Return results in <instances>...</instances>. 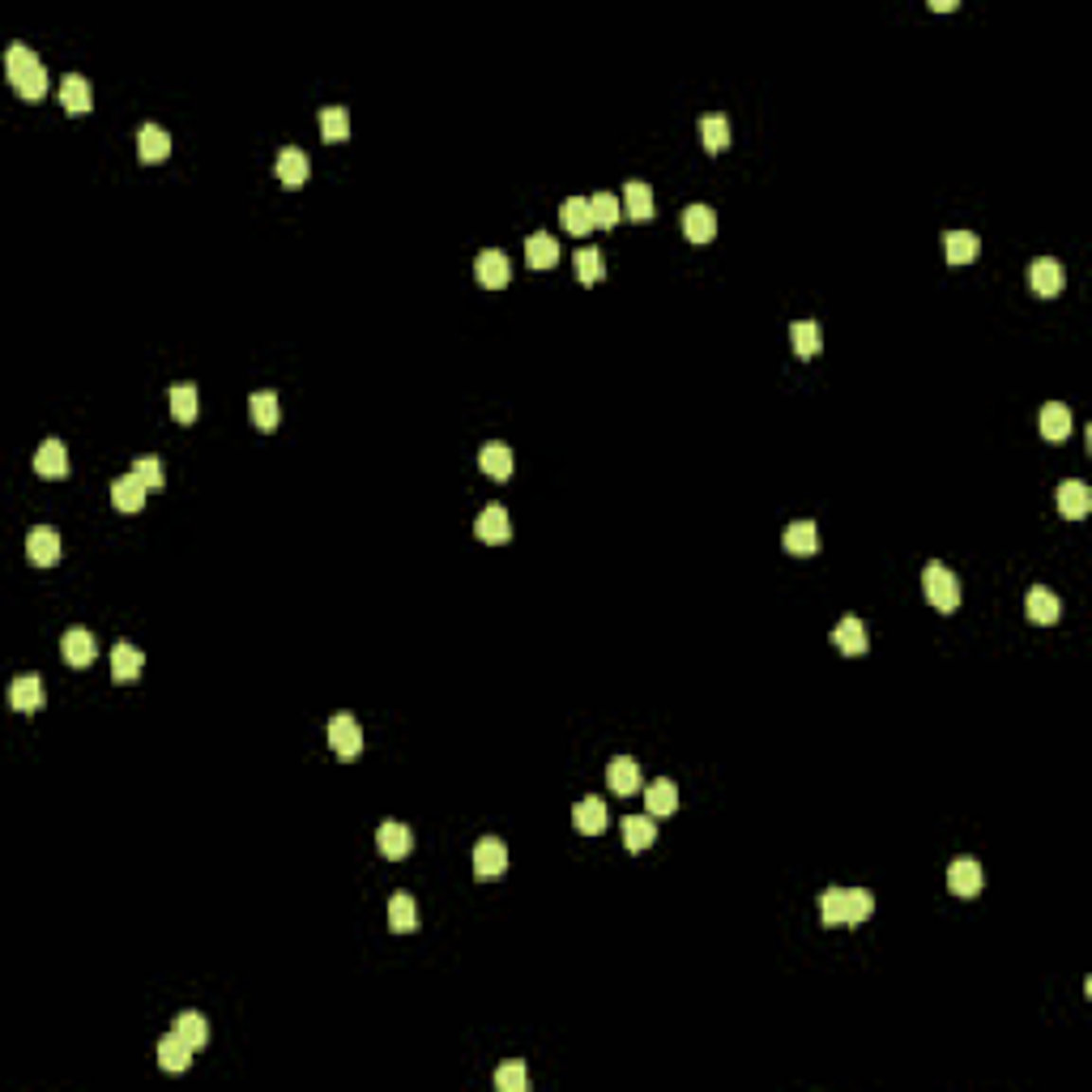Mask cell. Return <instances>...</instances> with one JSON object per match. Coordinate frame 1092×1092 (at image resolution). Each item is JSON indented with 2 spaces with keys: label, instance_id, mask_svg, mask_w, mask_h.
<instances>
[{
  "label": "cell",
  "instance_id": "obj_43",
  "mask_svg": "<svg viewBox=\"0 0 1092 1092\" xmlns=\"http://www.w3.org/2000/svg\"><path fill=\"white\" fill-rule=\"evenodd\" d=\"M320 133H325V141H346L350 137V116H346V107H325L320 112Z\"/></svg>",
  "mask_w": 1092,
  "mask_h": 1092
},
{
  "label": "cell",
  "instance_id": "obj_35",
  "mask_svg": "<svg viewBox=\"0 0 1092 1092\" xmlns=\"http://www.w3.org/2000/svg\"><path fill=\"white\" fill-rule=\"evenodd\" d=\"M248 410H252V422H257L260 431H274L277 422H282V405H277V393H252V402H248Z\"/></svg>",
  "mask_w": 1092,
  "mask_h": 1092
},
{
  "label": "cell",
  "instance_id": "obj_26",
  "mask_svg": "<svg viewBox=\"0 0 1092 1092\" xmlns=\"http://www.w3.org/2000/svg\"><path fill=\"white\" fill-rule=\"evenodd\" d=\"M572 828L585 836H598L606 828V802L602 798H581L577 807H572Z\"/></svg>",
  "mask_w": 1092,
  "mask_h": 1092
},
{
  "label": "cell",
  "instance_id": "obj_7",
  "mask_svg": "<svg viewBox=\"0 0 1092 1092\" xmlns=\"http://www.w3.org/2000/svg\"><path fill=\"white\" fill-rule=\"evenodd\" d=\"M474 533H478L482 542H491V546H499V542L512 538V521H508V508L504 504H487L478 512V521H474Z\"/></svg>",
  "mask_w": 1092,
  "mask_h": 1092
},
{
  "label": "cell",
  "instance_id": "obj_24",
  "mask_svg": "<svg viewBox=\"0 0 1092 1092\" xmlns=\"http://www.w3.org/2000/svg\"><path fill=\"white\" fill-rule=\"evenodd\" d=\"M61 107L69 116H86L90 107H95V95H90V81L78 78V73H69V78L61 81Z\"/></svg>",
  "mask_w": 1092,
  "mask_h": 1092
},
{
  "label": "cell",
  "instance_id": "obj_12",
  "mask_svg": "<svg viewBox=\"0 0 1092 1092\" xmlns=\"http://www.w3.org/2000/svg\"><path fill=\"white\" fill-rule=\"evenodd\" d=\"M376 845H380V853H385L388 862H402L405 853L414 850V832L405 824H397V819H388V824H380Z\"/></svg>",
  "mask_w": 1092,
  "mask_h": 1092
},
{
  "label": "cell",
  "instance_id": "obj_13",
  "mask_svg": "<svg viewBox=\"0 0 1092 1092\" xmlns=\"http://www.w3.org/2000/svg\"><path fill=\"white\" fill-rule=\"evenodd\" d=\"M832 645L841 649L845 657H862V653H867V645H870V640H867V623H862L858 615H845V619L836 623V632H832Z\"/></svg>",
  "mask_w": 1092,
  "mask_h": 1092
},
{
  "label": "cell",
  "instance_id": "obj_3",
  "mask_svg": "<svg viewBox=\"0 0 1092 1092\" xmlns=\"http://www.w3.org/2000/svg\"><path fill=\"white\" fill-rule=\"evenodd\" d=\"M329 747H333L337 760H354L363 751V730L350 713H337L333 722H329Z\"/></svg>",
  "mask_w": 1092,
  "mask_h": 1092
},
{
  "label": "cell",
  "instance_id": "obj_16",
  "mask_svg": "<svg viewBox=\"0 0 1092 1092\" xmlns=\"http://www.w3.org/2000/svg\"><path fill=\"white\" fill-rule=\"evenodd\" d=\"M95 653H98V649H95V636H90L86 628H69V632L61 636V657H64L69 666H78V671L95 662Z\"/></svg>",
  "mask_w": 1092,
  "mask_h": 1092
},
{
  "label": "cell",
  "instance_id": "obj_33",
  "mask_svg": "<svg viewBox=\"0 0 1092 1092\" xmlns=\"http://www.w3.org/2000/svg\"><path fill=\"white\" fill-rule=\"evenodd\" d=\"M137 154L146 158V163H163V158L171 154V137H167L158 124H141V133H137Z\"/></svg>",
  "mask_w": 1092,
  "mask_h": 1092
},
{
  "label": "cell",
  "instance_id": "obj_45",
  "mask_svg": "<svg viewBox=\"0 0 1092 1092\" xmlns=\"http://www.w3.org/2000/svg\"><path fill=\"white\" fill-rule=\"evenodd\" d=\"M577 277H581V286H598V282H602V252H598V248H581V252H577Z\"/></svg>",
  "mask_w": 1092,
  "mask_h": 1092
},
{
  "label": "cell",
  "instance_id": "obj_1",
  "mask_svg": "<svg viewBox=\"0 0 1092 1092\" xmlns=\"http://www.w3.org/2000/svg\"><path fill=\"white\" fill-rule=\"evenodd\" d=\"M5 73H9V86L18 90L27 103H39L47 95V69L27 44H13L5 52Z\"/></svg>",
  "mask_w": 1092,
  "mask_h": 1092
},
{
  "label": "cell",
  "instance_id": "obj_34",
  "mask_svg": "<svg viewBox=\"0 0 1092 1092\" xmlns=\"http://www.w3.org/2000/svg\"><path fill=\"white\" fill-rule=\"evenodd\" d=\"M943 252H947L952 265H969V260H977L981 243H977V235H973V231H947L943 235Z\"/></svg>",
  "mask_w": 1092,
  "mask_h": 1092
},
{
  "label": "cell",
  "instance_id": "obj_9",
  "mask_svg": "<svg viewBox=\"0 0 1092 1092\" xmlns=\"http://www.w3.org/2000/svg\"><path fill=\"white\" fill-rule=\"evenodd\" d=\"M146 495H150V487H146V482H141L133 470L124 474V478L112 482V504H116V512H129V516L141 512V508H146Z\"/></svg>",
  "mask_w": 1092,
  "mask_h": 1092
},
{
  "label": "cell",
  "instance_id": "obj_29",
  "mask_svg": "<svg viewBox=\"0 0 1092 1092\" xmlns=\"http://www.w3.org/2000/svg\"><path fill=\"white\" fill-rule=\"evenodd\" d=\"M1041 436H1046L1049 444H1063V439L1071 436V410H1066L1063 402L1041 405Z\"/></svg>",
  "mask_w": 1092,
  "mask_h": 1092
},
{
  "label": "cell",
  "instance_id": "obj_47",
  "mask_svg": "<svg viewBox=\"0 0 1092 1092\" xmlns=\"http://www.w3.org/2000/svg\"><path fill=\"white\" fill-rule=\"evenodd\" d=\"M133 474H137V478L146 482L150 491H163V487H167V478H163V461H158V456H137V461H133Z\"/></svg>",
  "mask_w": 1092,
  "mask_h": 1092
},
{
  "label": "cell",
  "instance_id": "obj_40",
  "mask_svg": "<svg viewBox=\"0 0 1092 1092\" xmlns=\"http://www.w3.org/2000/svg\"><path fill=\"white\" fill-rule=\"evenodd\" d=\"M589 209H594V226H602V231H615V223L623 218V201H615L611 192L589 197Z\"/></svg>",
  "mask_w": 1092,
  "mask_h": 1092
},
{
  "label": "cell",
  "instance_id": "obj_11",
  "mask_svg": "<svg viewBox=\"0 0 1092 1092\" xmlns=\"http://www.w3.org/2000/svg\"><path fill=\"white\" fill-rule=\"evenodd\" d=\"M1054 504L1066 521H1083V516L1092 512V491L1083 487V482H1063V487L1054 491Z\"/></svg>",
  "mask_w": 1092,
  "mask_h": 1092
},
{
  "label": "cell",
  "instance_id": "obj_18",
  "mask_svg": "<svg viewBox=\"0 0 1092 1092\" xmlns=\"http://www.w3.org/2000/svg\"><path fill=\"white\" fill-rule=\"evenodd\" d=\"M277 180L286 184V188H303L308 184V175H312V163H308V154L303 150H295V146H286L282 154H277Z\"/></svg>",
  "mask_w": 1092,
  "mask_h": 1092
},
{
  "label": "cell",
  "instance_id": "obj_30",
  "mask_svg": "<svg viewBox=\"0 0 1092 1092\" xmlns=\"http://www.w3.org/2000/svg\"><path fill=\"white\" fill-rule=\"evenodd\" d=\"M653 841H657L653 815H628V819H623V845H628L632 853H645Z\"/></svg>",
  "mask_w": 1092,
  "mask_h": 1092
},
{
  "label": "cell",
  "instance_id": "obj_14",
  "mask_svg": "<svg viewBox=\"0 0 1092 1092\" xmlns=\"http://www.w3.org/2000/svg\"><path fill=\"white\" fill-rule=\"evenodd\" d=\"M1029 282H1032V291L1037 295H1058L1066 286V269L1058 265L1054 257H1041V260H1032V269H1029Z\"/></svg>",
  "mask_w": 1092,
  "mask_h": 1092
},
{
  "label": "cell",
  "instance_id": "obj_31",
  "mask_svg": "<svg viewBox=\"0 0 1092 1092\" xmlns=\"http://www.w3.org/2000/svg\"><path fill=\"white\" fill-rule=\"evenodd\" d=\"M653 188L649 184H640V180H632L628 188H623V214L628 218H636V223H649L653 218Z\"/></svg>",
  "mask_w": 1092,
  "mask_h": 1092
},
{
  "label": "cell",
  "instance_id": "obj_22",
  "mask_svg": "<svg viewBox=\"0 0 1092 1092\" xmlns=\"http://www.w3.org/2000/svg\"><path fill=\"white\" fill-rule=\"evenodd\" d=\"M645 807H649V815H653V819L674 815V811H679V785L666 781V777H657V781L645 790Z\"/></svg>",
  "mask_w": 1092,
  "mask_h": 1092
},
{
  "label": "cell",
  "instance_id": "obj_17",
  "mask_svg": "<svg viewBox=\"0 0 1092 1092\" xmlns=\"http://www.w3.org/2000/svg\"><path fill=\"white\" fill-rule=\"evenodd\" d=\"M947 887H952V896H977L981 892V867L973 858H956L952 867H947Z\"/></svg>",
  "mask_w": 1092,
  "mask_h": 1092
},
{
  "label": "cell",
  "instance_id": "obj_37",
  "mask_svg": "<svg viewBox=\"0 0 1092 1092\" xmlns=\"http://www.w3.org/2000/svg\"><path fill=\"white\" fill-rule=\"evenodd\" d=\"M388 926H393L397 935H410V930H419V904H414L405 892L388 901Z\"/></svg>",
  "mask_w": 1092,
  "mask_h": 1092
},
{
  "label": "cell",
  "instance_id": "obj_2",
  "mask_svg": "<svg viewBox=\"0 0 1092 1092\" xmlns=\"http://www.w3.org/2000/svg\"><path fill=\"white\" fill-rule=\"evenodd\" d=\"M922 594H926V602L935 606V611L952 615L956 606H960V581H956V572L943 568V564H926V572H922Z\"/></svg>",
  "mask_w": 1092,
  "mask_h": 1092
},
{
  "label": "cell",
  "instance_id": "obj_6",
  "mask_svg": "<svg viewBox=\"0 0 1092 1092\" xmlns=\"http://www.w3.org/2000/svg\"><path fill=\"white\" fill-rule=\"evenodd\" d=\"M27 560L39 564V568H52V564L61 560V533L47 529V525H35V529L27 533Z\"/></svg>",
  "mask_w": 1092,
  "mask_h": 1092
},
{
  "label": "cell",
  "instance_id": "obj_36",
  "mask_svg": "<svg viewBox=\"0 0 1092 1092\" xmlns=\"http://www.w3.org/2000/svg\"><path fill=\"white\" fill-rule=\"evenodd\" d=\"M790 342H794V354H798V359H815L819 346H824V333H819L815 320H798V325L790 329Z\"/></svg>",
  "mask_w": 1092,
  "mask_h": 1092
},
{
  "label": "cell",
  "instance_id": "obj_19",
  "mask_svg": "<svg viewBox=\"0 0 1092 1092\" xmlns=\"http://www.w3.org/2000/svg\"><path fill=\"white\" fill-rule=\"evenodd\" d=\"M35 474L39 478H64L69 474V453H64L61 439H44L35 448Z\"/></svg>",
  "mask_w": 1092,
  "mask_h": 1092
},
{
  "label": "cell",
  "instance_id": "obj_38",
  "mask_svg": "<svg viewBox=\"0 0 1092 1092\" xmlns=\"http://www.w3.org/2000/svg\"><path fill=\"white\" fill-rule=\"evenodd\" d=\"M700 141H705L708 154H722V150L730 146V120H725V116H717V112L705 116V120H700Z\"/></svg>",
  "mask_w": 1092,
  "mask_h": 1092
},
{
  "label": "cell",
  "instance_id": "obj_10",
  "mask_svg": "<svg viewBox=\"0 0 1092 1092\" xmlns=\"http://www.w3.org/2000/svg\"><path fill=\"white\" fill-rule=\"evenodd\" d=\"M141 671H146V653H141L133 640H120L112 649V679L116 683H137Z\"/></svg>",
  "mask_w": 1092,
  "mask_h": 1092
},
{
  "label": "cell",
  "instance_id": "obj_28",
  "mask_svg": "<svg viewBox=\"0 0 1092 1092\" xmlns=\"http://www.w3.org/2000/svg\"><path fill=\"white\" fill-rule=\"evenodd\" d=\"M525 260H529L533 269H551L555 260H560V240L546 231H533L529 240H525Z\"/></svg>",
  "mask_w": 1092,
  "mask_h": 1092
},
{
  "label": "cell",
  "instance_id": "obj_23",
  "mask_svg": "<svg viewBox=\"0 0 1092 1092\" xmlns=\"http://www.w3.org/2000/svg\"><path fill=\"white\" fill-rule=\"evenodd\" d=\"M683 235L691 243H708L717 235V214L708 206H688L683 209Z\"/></svg>",
  "mask_w": 1092,
  "mask_h": 1092
},
{
  "label": "cell",
  "instance_id": "obj_8",
  "mask_svg": "<svg viewBox=\"0 0 1092 1092\" xmlns=\"http://www.w3.org/2000/svg\"><path fill=\"white\" fill-rule=\"evenodd\" d=\"M9 705L18 713H39L47 705V691H44V679L39 674H22V679L9 683Z\"/></svg>",
  "mask_w": 1092,
  "mask_h": 1092
},
{
  "label": "cell",
  "instance_id": "obj_44",
  "mask_svg": "<svg viewBox=\"0 0 1092 1092\" xmlns=\"http://www.w3.org/2000/svg\"><path fill=\"white\" fill-rule=\"evenodd\" d=\"M819 922L824 926H845V887H832V892L819 896Z\"/></svg>",
  "mask_w": 1092,
  "mask_h": 1092
},
{
  "label": "cell",
  "instance_id": "obj_32",
  "mask_svg": "<svg viewBox=\"0 0 1092 1092\" xmlns=\"http://www.w3.org/2000/svg\"><path fill=\"white\" fill-rule=\"evenodd\" d=\"M478 465H482V474H487V478L508 482V478H512V448H508V444H487V448L478 453Z\"/></svg>",
  "mask_w": 1092,
  "mask_h": 1092
},
{
  "label": "cell",
  "instance_id": "obj_20",
  "mask_svg": "<svg viewBox=\"0 0 1092 1092\" xmlns=\"http://www.w3.org/2000/svg\"><path fill=\"white\" fill-rule=\"evenodd\" d=\"M1024 611H1029V619L1041 623V628H1049V623L1063 619V602H1058V594H1049L1046 585L1029 589V602H1024Z\"/></svg>",
  "mask_w": 1092,
  "mask_h": 1092
},
{
  "label": "cell",
  "instance_id": "obj_15",
  "mask_svg": "<svg viewBox=\"0 0 1092 1092\" xmlns=\"http://www.w3.org/2000/svg\"><path fill=\"white\" fill-rule=\"evenodd\" d=\"M606 785H611L619 798H628V794L640 790V764L632 756H615L611 764H606Z\"/></svg>",
  "mask_w": 1092,
  "mask_h": 1092
},
{
  "label": "cell",
  "instance_id": "obj_46",
  "mask_svg": "<svg viewBox=\"0 0 1092 1092\" xmlns=\"http://www.w3.org/2000/svg\"><path fill=\"white\" fill-rule=\"evenodd\" d=\"M495 1088L499 1092H525V1088H529V1075H525L521 1063H504L495 1071Z\"/></svg>",
  "mask_w": 1092,
  "mask_h": 1092
},
{
  "label": "cell",
  "instance_id": "obj_42",
  "mask_svg": "<svg viewBox=\"0 0 1092 1092\" xmlns=\"http://www.w3.org/2000/svg\"><path fill=\"white\" fill-rule=\"evenodd\" d=\"M870 909H875V896H870L867 887L845 892V926H862V922L870 918Z\"/></svg>",
  "mask_w": 1092,
  "mask_h": 1092
},
{
  "label": "cell",
  "instance_id": "obj_5",
  "mask_svg": "<svg viewBox=\"0 0 1092 1092\" xmlns=\"http://www.w3.org/2000/svg\"><path fill=\"white\" fill-rule=\"evenodd\" d=\"M508 870V850L504 841H495V836H482L478 845H474V875L478 879H499Z\"/></svg>",
  "mask_w": 1092,
  "mask_h": 1092
},
{
  "label": "cell",
  "instance_id": "obj_39",
  "mask_svg": "<svg viewBox=\"0 0 1092 1092\" xmlns=\"http://www.w3.org/2000/svg\"><path fill=\"white\" fill-rule=\"evenodd\" d=\"M167 405H171L175 422H192V419H197V385H175V388H167Z\"/></svg>",
  "mask_w": 1092,
  "mask_h": 1092
},
{
  "label": "cell",
  "instance_id": "obj_27",
  "mask_svg": "<svg viewBox=\"0 0 1092 1092\" xmlns=\"http://www.w3.org/2000/svg\"><path fill=\"white\" fill-rule=\"evenodd\" d=\"M781 546H785L790 555H815V551H819V529H815L811 521H794V525H785Z\"/></svg>",
  "mask_w": 1092,
  "mask_h": 1092
},
{
  "label": "cell",
  "instance_id": "obj_4",
  "mask_svg": "<svg viewBox=\"0 0 1092 1092\" xmlns=\"http://www.w3.org/2000/svg\"><path fill=\"white\" fill-rule=\"evenodd\" d=\"M474 277H478V286H487V291H504V286L512 282V265H508V257L499 248H487V252H478V260H474Z\"/></svg>",
  "mask_w": 1092,
  "mask_h": 1092
},
{
  "label": "cell",
  "instance_id": "obj_41",
  "mask_svg": "<svg viewBox=\"0 0 1092 1092\" xmlns=\"http://www.w3.org/2000/svg\"><path fill=\"white\" fill-rule=\"evenodd\" d=\"M175 1032H180V1037L188 1041L192 1049H201V1046L209 1041V1020H206L201 1011H184L180 1020H175Z\"/></svg>",
  "mask_w": 1092,
  "mask_h": 1092
},
{
  "label": "cell",
  "instance_id": "obj_21",
  "mask_svg": "<svg viewBox=\"0 0 1092 1092\" xmlns=\"http://www.w3.org/2000/svg\"><path fill=\"white\" fill-rule=\"evenodd\" d=\"M188 1063H192V1046L171 1029L163 1041H158V1066H163V1071H175V1075H180V1071H188Z\"/></svg>",
  "mask_w": 1092,
  "mask_h": 1092
},
{
  "label": "cell",
  "instance_id": "obj_25",
  "mask_svg": "<svg viewBox=\"0 0 1092 1092\" xmlns=\"http://www.w3.org/2000/svg\"><path fill=\"white\" fill-rule=\"evenodd\" d=\"M560 223L568 235H581V240H585V235L594 231V209H589L585 197H568L560 206Z\"/></svg>",
  "mask_w": 1092,
  "mask_h": 1092
}]
</instances>
